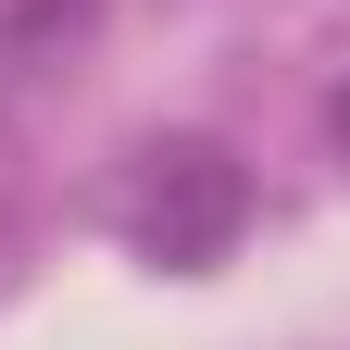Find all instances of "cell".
Returning a JSON list of instances; mask_svg holds the SVG:
<instances>
[{"label":"cell","instance_id":"cell-2","mask_svg":"<svg viewBox=\"0 0 350 350\" xmlns=\"http://www.w3.org/2000/svg\"><path fill=\"white\" fill-rule=\"evenodd\" d=\"M338 125H350V100H338Z\"/></svg>","mask_w":350,"mask_h":350},{"label":"cell","instance_id":"cell-1","mask_svg":"<svg viewBox=\"0 0 350 350\" xmlns=\"http://www.w3.org/2000/svg\"><path fill=\"white\" fill-rule=\"evenodd\" d=\"M163 175H150V250L163 262H200V250H226V226H238V163L226 150H150Z\"/></svg>","mask_w":350,"mask_h":350}]
</instances>
